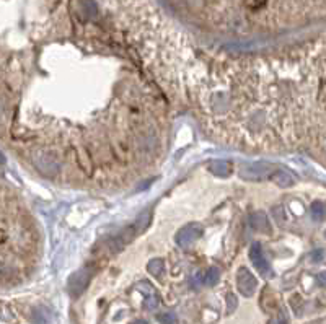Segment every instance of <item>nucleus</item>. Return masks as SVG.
I'll return each mask as SVG.
<instances>
[{"label": "nucleus", "mask_w": 326, "mask_h": 324, "mask_svg": "<svg viewBox=\"0 0 326 324\" xmlns=\"http://www.w3.org/2000/svg\"><path fill=\"white\" fill-rule=\"evenodd\" d=\"M313 261H320L323 257V251H317V252H313Z\"/></svg>", "instance_id": "obj_16"}, {"label": "nucleus", "mask_w": 326, "mask_h": 324, "mask_svg": "<svg viewBox=\"0 0 326 324\" xmlns=\"http://www.w3.org/2000/svg\"><path fill=\"white\" fill-rule=\"evenodd\" d=\"M203 280H204L205 285H210V287H212V285H215L217 282H219V269H217V267L207 269L205 274H204Z\"/></svg>", "instance_id": "obj_10"}, {"label": "nucleus", "mask_w": 326, "mask_h": 324, "mask_svg": "<svg viewBox=\"0 0 326 324\" xmlns=\"http://www.w3.org/2000/svg\"><path fill=\"white\" fill-rule=\"evenodd\" d=\"M235 308H237V298L233 295H228L227 296V311L232 313V311H235Z\"/></svg>", "instance_id": "obj_14"}, {"label": "nucleus", "mask_w": 326, "mask_h": 324, "mask_svg": "<svg viewBox=\"0 0 326 324\" xmlns=\"http://www.w3.org/2000/svg\"><path fill=\"white\" fill-rule=\"evenodd\" d=\"M274 169L273 164L269 163H249V164H244L240 171V176L243 179H248V181H259L266 176H271V171Z\"/></svg>", "instance_id": "obj_2"}, {"label": "nucleus", "mask_w": 326, "mask_h": 324, "mask_svg": "<svg viewBox=\"0 0 326 324\" xmlns=\"http://www.w3.org/2000/svg\"><path fill=\"white\" fill-rule=\"evenodd\" d=\"M209 171L214 174H219V176H227L232 171L230 163H227L224 160H214L209 163Z\"/></svg>", "instance_id": "obj_7"}, {"label": "nucleus", "mask_w": 326, "mask_h": 324, "mask_svg": "<svg viewBox=\"0 0 326 324\" xmlns=\"http://www.w3.org/2000/svg\"><path fill=\"white\" fill-rule=\"evenodd\" d=\"M317 280H318V284L322 285V287H326V272H322V274H318Z\"/></svg>", "instance_id": "obj_15"}, {"label": "nucleus", "mask_w": 326, "mask_h": 324, "mask_svg": "<svg viewBox=\"0 0 326 324\" xmlns=\"http://www.w3.org/2000/svg\"><path fill=\"white\" fill-rule=\"evenodd\" d=\"M157 320H159L162 324H175L176 318L173 313H162V315L157 316Z\"/></svg>", "instance_id": "obj_13"}, {"label": "nucleus", "mask_w": 326, "mask_h": 324, "mask_svg": "<svg viewBox=\"0 0 326 324\" xmlns=\"http://www.w3.org/2000/svg\"><path fill=\"white\" fill-rule=\"evenodd\" d=\"M237 284H238V290L244 295V296H251L258 288V282L256 279L248 269L242 267L238 271V279H237Z\"/></svg>", "instance_id": "obj_3"}, {"label": "nucleus", "mask_w": 326, "mask_h": 324, "mask_svg": "<svg viewBox=\"0 0 326 324\" xmlns=\"http://www.w3.org/2000/svg\"><path fill=\"white\" fill-rule=\"evenodd\" d=\"M203 228L199 227V225H188V227L181 228L176 235V243L179 246H183V248H186V246H189L193 243V241H196L198 238H201L203 236Z\"/></svg>", "instance_id": "obj_4"}, {"label": "nucleus", "mask_w": 326, "mask_h": 324, "mask_svg": "<svg viewBox=\"0 0 326 324\" xmlns=\"http://www.w3.org/2000/svg\"><path fill=\"white\" fill-rule=\"evenodd\" d=\"M249 257H251V262L254 264V267L258 269V272L261 276H271V267L266 261V257L261 251V246L258 243H254L251 246V251H249Z\"/></svg>", "instance_id": "obj_6"}, {"label": "nucleus", "mask_w": 326, "mask_h": 324, "mask_svg": "<svg viewBox=\"0 0 326 324\" xmlns=\"http://www.w3.org/2000/svg\"><path fill=\"white\" fill-rule=\"evenodd\" d=\"M312 217L315 220H323L326 217V207L323 202H313L312 204Z\"/></svg>", "instance_id": "obj_11"}, {"label": "nucleus", "mask_w": 326, "mask_h": 324, "mask_svg": "<svg viewBox=\"0 0 326 324\" xmlns=\"http://www.w3.org/2000/svg\"><path fill=\"white\" fill-rule=\"evenodd\" d=\"M134 324H147V323L145 321H135Z\"/></svg>", "instance_id": "obj_17"}, {"label": "nucleus", "mask_w": 326, "mask_h": 324, "mask_svg": "<svg viewBox=\"0 0 326 324\" xmlns=\"http://www.w3.org/2000/svg\"><path fill=\"white\" fill-rule=\"evenodd\" d=\"M251 225H253V228L258 230V232H266V233L269 232V220L263 212L253 213L251 215Z\"/></svg>", "instance_id": "obj_9"}, {"label": "nucleus", "mask_w": 326, "mask_h": 324, "mask_svg": "<svg viewBox=\"0 0 326 324\" xmlns=\"http://www.w3.org/2000/svg\"><path fill=\"white\" fill-rule=\"evenodd\" d=\"M38 223L13 189L0 183V288L31 276L38 262Z\"/></svg>", "instance_id": "obj_1"}, {"label": "nucleus", "mask_w": 326, "mask_h": 324, "mask_svg": "<svg viewBox=\"0 0 326 324\" xmlns=\"http://www.w3.org/2000/svg\"><path fill=\"white\" fill-rule=\"evenodd\" d=\"M149 272L152 274L154 277H160L162 274H163V271H165V264H163V261L162 259H154L149 264Z\"/></svg>", "instance_id": "obj_12"}, {"label": "nucleus", "mask_w": 326, "mask_h": 324, "mask_svg": "<svg viewBox=\"0 0 326 324\" xmlns=\"http://www.w3.org/2000/svg\"><path fill=\"white\" fill-rule=\"evenodd\" d=\"M88 282H90V272L83 269V271H79L77 274H74L72 279L69 282V288L72 295L79 296L85 292V288L88 287Z\"/></svg>", "instance_id": "obj_5"}, {"label": "nucleus", "mask_w": 326, "mask_h": 324, "mask_svg": "<svg viewBox=\"0 0 326 324\" xmlns=\"http://www.w3.org/2000/svg\"><path fill=\"white\" fill-rule=\"evenodd\" d=\"M271 179H273L277 186H281V188H290V186H293V178L287 171H282V169L271 174Z\"/></svg>", "instance_id": "obj_8"}]
</instances>
